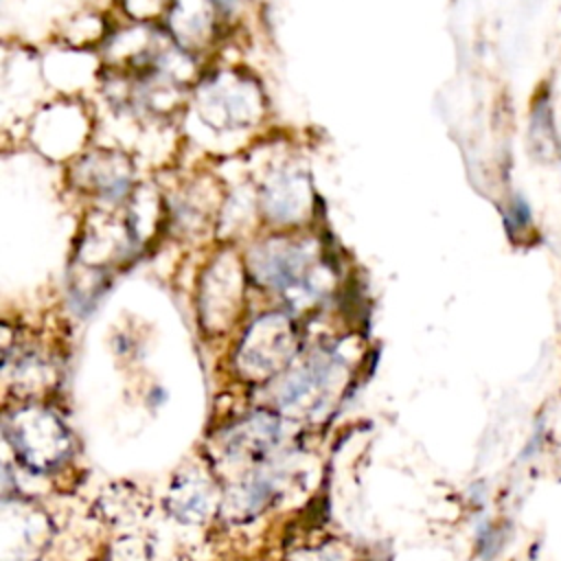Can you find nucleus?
<instances>
[{
  "label": "nucleus",
  "instance_id": "obj_1",
  "mask_svg": "<svg viewBox=\"0 0 561 561\" xmlns=\"http://www.w3.org/2000/svg\"><path fill=\"white\" fill-rule=\"evenodd\" d=\"M528 151L533 160L552 164L561 160V136L554 123V105L550 94H537L528 116Z\"/></svg>",
  "mask_w": 561,
  "mask_h": 561
},
{
  "label": "nucleus",
  "instance_id": "obj_2",
  "mask_svg": "<svg viewBox=\"0 0 561 561\" xmlns=\"http://www.w3.org/2000/svg\"><path fill=\"white\" fill-rule=\"evenodd\" d=\"M535 219H533V208L528 204V199L519 193H515L508 202V206L504 208V226L506 232L511 234V239H522L530 228H533Z\"/></svg>",
  "mask_w": 561,
  "mask_h": 561
}]
</instances>
